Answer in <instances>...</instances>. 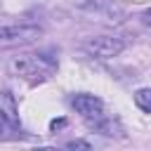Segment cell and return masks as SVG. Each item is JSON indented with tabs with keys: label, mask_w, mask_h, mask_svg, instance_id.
Listing matches in <instances>:
<instances>
[{
	"label": "cell",
	"mask_w": 151,
	"mask_h": 151,
	"mask_svg": "<svg viewBox=\"0 0 151 151\" xmlns=\"http://www.w3.org/2000/svg\"><path fill=\"white\" fill-rule=\"evenodd\" d=\"M9 71L24 80H28L31 85L35 83H42L47 78L54 76L57 71V59H52L50 54H21V57H14L9 61Z\"/></svg>",
	"instance_id": "cell-1"
},
{
	"label": "cell",
	"mask_w": 151,
	"mask_h": 151,
	"mask_svg": "<svg viewBox=\"0 0 151 151\" xmlns=\"http://www.w3.org/2000/svg\"><path fill=\"white\" fill-rule=\"evenodd\" d=\"M42 38L40 26L31 24H14V26H0V50H14V47H26L33 45Z\"/></svg>",
	"instance_id": "cell-2"
},
{
	"label": "cell",
	"mask_w": 151,
	"mask_h": 151,
	"mask_svg": "<svg viewBox=\"0 0 151 151\" xmlns=\"http://www.w3.org/2000/svg\"><path fill=\"white\" fill-rule=\"evenodd\" d=\"M80 50L94 59H113L125 50V42L120 38H113V35H94V38L83 40Z\"/></svg>",
	"instance_id": "cell-3"
},
{
	"label": "cell",
	"mask_w": 151,
	"mask_h": 151,
	"mask_svg": "<svg viewBox=\"0 0 151 151\" xmlns=\"http://www.w3.org/2000/svg\"><path fill=\"white\" fill-rule=\"evenodd\" d=\"M2 132H14V137H17V132H21L17 99L7 90H0V134Z\"/></svg>",
	"instance_id": "cell-4"
},
{
	"label": "cell",
	"mask_w": 151,
	"mask_h": 151,
	"mask_svg": "<svg viewBox=\"0 0 151 151\" xmlns=\"http://www.w3.org/2000/svg\"><path fill=\"white\" fill-rule=\"evenodd\" d=\"M71 106H73L85 120L106 116V106H104V101H101L99 97H94V94H85V92H80V94H76V97L71 99Z\"/></svg>",
	"instance_id": "cell-5"
},
{
	"label": "cell",
	"mask_w": 151,
	"mask_h": 151,
	"mask_svg": "<svg viewBox=\"0 0 151 151\" xmlns=\"http://www.w3.org/2000/svg\"><path fill=\"white\" fill-rule=\"evenodd\" d=\"M83 9H87L92 17H99L101 21H106V24H118V21H123V17H125V12H123V7L120 5H116V2H90L87 7H83Z\"/></svg>",
	"instance_id": "cell-6"
},
{
	"label": "cell",
	"mask_w": 151,
	"mask_h": 151,
	"mask_svg": "<svg viewBox=\"0 0 151 151\" xmlns=\"http://www.w3.org/2000/svg\"><path fill=\"white\" fill-rule=\"evenodd\" d=\"M134 104L139 106L142 113H151V90L149 87H142L134 92Z\"/></svg>",
	"instance_id": "cell-7"
},
{
	"label": "cell",
	"mask_w": 151,
	"mask_h": 151,
	"mask_svg": "<svg viewBox=\"0 0 151 151\" xmlns=\"http://www.w3.org/2000/svg\"><path fill=\"white\" fill-rule=\"evenodd\" d=\"M66 149H90V144H87V142L76 139V142H68V144H66Z\"/></svg>",
	"instance_id": "cell-8"
},
{
	"label": "cell",
	"mask_w": 151,
	"mask_h": 151,
	"mask_svg": "<svg viewBox=\"0 0 151 151\" xmlns=\"http://www.w3.org/2000/svg\"><path fill=\"white\" fill-rule=\"evenodd\" d=\"M59 127H66V118H59V120H52V123H50V130H52V132L59 130Z\"/></svg>",
	"instance_id": "cell-9"
}]
</instances>
